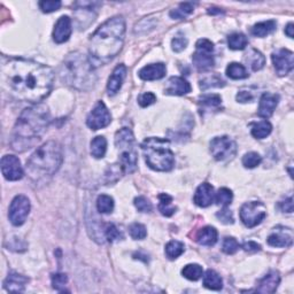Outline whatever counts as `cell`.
<instances>
[{
    "instance_id": "f546056e",
    "label": "cell",
    "mask_w": 294,
    "mask_h": 294,
    "mask_svg": "<svg viewBox=\"0 0 294 294\" xmlns=\"http://www.w3.org/2000/svg\"><path fill=\"white\" fill-rule=\"evenodd\" d=\"M271 131H273V125L270 124V122L264 120L253 124L252 136L256 139H264L270 135Z\"/></svg>"
},
{
    "instance_id": "c3c4849f",
    "label": "cell",
    "mask_w": 294,
    "mask_h": 294,
    "mask_svg": "<svg viewBox=\"0 0 294 294\" xmlns=\"http://www.w3.org/2000/svg\"><path fill=\"white\" fill-rule=\"evenodd\" d=\"M196 51L203 52V53L211 54L214 51V44L211 43L209 39H206V38L199 39L196 44Z\"/></svg>"
},
{
    "instance_id": "52a82bcc",
    "label": "cell",
    "mask_w": 294,
    "mask_h": 294,
    "mask_svg": "<svg viewBox=\"0 0 294 294\" xmlns=\"http://www.w3.org/2000/svg\"><path fill=\"white\" fill-rule=\"evenodd\" d=\"M115 146L121 152L120 163L124 173L131 174L137 169V151L135 137L129 128H122L115 133Z\"/></svg>"
},
{
    "instance_id": "9a60e30c",
    "label": "cell",
    "mask_w": 294,
    "mask_h": 294,
    "mask_svg": "<svg viewBox=\"0 0 294 294\" xmlns=\"http://www.w3.org/2000/svg\"><path fill=\"white\" fill-rule=\"evenodd\" d=\"M72 20L69 16L63 15L57 21L53 30V39L57 44H62L67 42L72 35Z\"/></svg>"
},
{
    "instance_id": "7c38bea8",
    "label": "cell",
    "mask_w": 294,
    "mask_h": 294,
    "mask_svg": "<svg viewBox=\"0 0 294 294\" xmlns=\"http://www.w3.org/2000/svg\"><path fill=\"white\" fill-rule=\"evenodd\" d=\"M275 69L279 76H285L293 70L294 67V57L293 52L286 50V48H281L276 52H274L271 55Z\"/></svg>"
},
{
    "instance_id": "4316f807",
    "label": "cell",
    "mask_w": 294,
    "mask_h": 294,
    "mask_svg": "<svg viewBox=\"0 0 294 294\" xmlns=\"http://www.w3.org/2000/svg\"><path fill=\"white\" fill-rule=\"evenodd\" d=\"M276 27H277L276 21L274 20L263 21V22H260V23H256L254 27H253L252 33L255 37H260V38H262V37L270 35L271 32L276 30Z\"/></svg>"
},
{
    "instance_id": "44dd1931",
    "label": "cell",
    "mask_w": 294,
    "mask_h": 294,
    "mask_svg": "<svg viewBox=\"0 0 294 294\" xmlns=\"http://www.w3.org/2000/svg\"><path fill=\"white\" fill-rule=\"evenodd\" d=\"M125 76L126 67L124 65H118L116 68L113 70V73H111V75L109 76L108 84H107V91H108L109 96L116 95V93L121 90Z\"/></svg>"
},
{
    "instance_id": "30bf717a",
    "label": "cell",
    "mask_w": 294,
    "mask_h": 294,
    "mask_svg": "<svg viewBox=\"0 0 294 294\" xmlns=\"http://www.w3.org/2000/svg\"><path fill=\"white\" fill-rule=\"evenodd\" d=\"M30 213V201L25 196H16L10 202L8 217L13 225L20 226L23 224Z\"/></svg>"
},
{
    "instance_id": "603a6c76",
    "label": "cell",
    "mask_w": 294,
    "mask_h": 294,
    "mask_svg": "<svg viewBox=\"0 0 294 294\" xmlns=\"http://www.w3.org/2000/svg\"><path fill=\"white\" fill-rule=\"evenodd\" d=\"M218 238L217 230L214 226H204L196 233V240L201 246H214Z\"/></svg>"
},
{
    "instance_id": "d590c367",
    "label": "cell",
    "mask_w": 294,
    "mask_h": 294,
    "mask_svg": "<svg viewBox=\"0 0 294 294\" xmlns=\"http://www.w3.org/2000/svg\"><path fill=\"white\" fill-rule=\"evenodd\" d=\"M97 209L101 214H109L114 209V200L110 196L101 195L97 199Z\"/></svg>"
},
{
    "instance_id": "3957f363",
    "label": "cell",
    "mask_w": 294,
    "mask_h": 294,
    "mask_svg": "<svg viewBox=\"0 0 294 294\" xmlns=\"http://www.w3.org/2000/svg\"><path fill=\"white\" fill-rule=\"evenodd\" d=\"M50 124V113L46 106L35 105L25 108L16 121L12 135V148L24 152L37 145Z\"/></svg>"
},
{
    "instance_id": "11a10c76",
    "label": "cell",
    "mask_w": 294,
    "mask_h": 294,
    "mask_svg": "<svg viewBox=\"0 0 294 294\" xmlns=\"http://www.w3.org/2000/svg\"><path fill=\"white\" fill-rule=\"evenodd\" d=\"M293 30H294L293 23H289L285 28V35L290 37V38H293Z\"/></svg>"
},
{
    "instance_id": "1f68e13d",
    "label": "cell",
    "mask_w": 294,
    "mask_h": 294,
    "mask_svg": "<svg viewBox=\"0 0 294 294\" xmlns=\"http://www.w3.org/2000/svg\"><path fill=\"white\" fill-rule=\"evenodd\" d=\"M193 9H195V5L192 2L180 3L177 8L171 10L170 17L174 20H183V18L188 17L190 14L193 13Z\"/></svg>"
},
{
    "instance_id": "d4e9b609",
    "label": "cell",
    "mask_w": 294,
    "mask_h": 294,
    "mask_svg": "<svg viewBox=\"0 0 294 294\" xmlns=\"http://www.w3.org/2000/svg\"><path fill=\"white\" fill-rule=\"evenodd\" d=\"M245 61H246L249 67H251L252 70L254 72H258V70H261L264 65H266V58L261 53V52L255 50V48H252L251 51L248 52L245 57Z\"/></svg>"
},
{
    "instance_id": "4fadbf2b",
    "label": "cell",
    "mask_w": 294,
    "mask_h": 294,
    "mask_svg": "<svg viewBox=\"0 0 294 294\" xmlns=\"http://www.w3.org/2000/svg\"><path fill=\"white\" fill-rule=\"evenodd\" d=\"M1 173L7 181H18L23 177L24 171L20 160L15 155H5L1 159Z\"/></svg>"
},
{
    "instance_id": "8992f818",
    "label": "cell",
    "mask_w": 294,
    "mask_h": 294,
    "mask_svg": "<svg viewBox=\"0 0 294 294\" xmlns=\"http://www.w3.org/2000/svg\"><path fill=\"white\" fill-rule=\"evenodd\" d=\"M147 166L156 171H169L175 166V155L168 139L150 137L141 143Z\"/></svg>"
},
{
    "instance_id": "cb8c5ba5",
    "label": "cell",
    "mask_w": 294,
    "mask_h": 294,
    "mask_svg": "<svg viewBox=\"0 0 294 294\" xmlns=\"http://www.w3.org/2000/svg\"><path fill=\"white\" fill-rule=\"evenodd\" d=\"M193 63L199 70H208L213 68L215 65L214 57L209 53H203V52L196 51L192 57Z\"/></svg>"
},
{
    "instance_id": "e575fe53",
    "label": "cell",
    "mask_w": 294,
    "mask_h": 294,
    "mask_svg": "<svg viewBox=\"0 0 294 294\" xmlns=\"http://www.w3.org/2000/svg\"><path fill=\"white\" fill-rule=\"evenodd\" d=\"M228 43H229V47L231 48V50L239 51V50H244V48L247 46L248 39L244 33L237 32L229 36Z\"/></svg>"
},
{
    "instance_id": "ab89813d",
    "label": "cell",
    "mask_w": 294,
    "mask_h": 294,
    "mask_svg": "<svg viewBox=\"0 0 294 294\" xmlns=\"http://www.w3.org/2000/svg\"><path fill=\"white\" fill-rule=\"evenodd\" d=\"M261 162H262L261 155L256 153V152H249V153L245 154L243 158V165L245 168H248V169L255 168V167H258Z\"/></svg>"
},
{
    "instance_id": "277c9868",
    "label": "cell",
    "mask_w": 294,
    "mask_h": 294,
    "mask_svg": "<svg viewBox=\"0 0 294 294\" xmlns=\"http://www.w3.org/2000/svg\"><path fill=\"white\" fill-rule=\"evenodd\" d=\"M59 74L62 82L80 91L90 90L97 82L93 63L81 52H73L67 55Z\"/></svg>"
},
{
    "instance_id": "ffe728a7",
    "label": "cell",
    "mask_w": 294,
    "mask_h": 294,
    "mask_svg": "<svg viewBox=\"0 0 294 294\" xmlns=\"http://www.w3.org/2000/svg\"><path fill=\"white\" fill-rule=\"evenodd\" d=\"M279 283H281V276H279L278 271H270L264 276L261 281L259 282L256 292L264 293V294H271L276 292Z\"/></svg>"
},
{
    "instance_id": "83f0119b",
    "label": "cell",
    "mask_w": 294,
    "mask_h": 294,
    "mask_svg": "<svg viewBox=\"0 0 294 294\" xmlns=\"http://www.w3.org/2000/svg\"><path fill=\"white\" fill-rule=\"evenodd\" d=\"M107 151V140L105 137L98 136L91 141V154L96 159H102Z\"/></svg>"
},
{
    "instance_id": "681fc988",
    "label": "cell",
    "mask_w": 294,
    "mask_h": 294,
    "mask_svg": "<svg viewBox=\"0 0 294 294\" xmlns=\"http://www.w3.org/2000/svg\"><path fill=\"white\" fill-rule=\"evenodd\" d=\"M156 101V97L154 93L152 92H145L139 97L138 102L141 107H147L151 106L152 103H154Z\"/></svg>"
},
{
    "instance_id": "f6af8a7d",
    "label": "cell",
    "mask_w": 294,
    "mask_h": 294,
    "mask_svg": "<svg viewBox=\"0 0 294 294\" xmlns=\"http://www.w3.org/2000/svg\"><path fill=\"white\" fill-rule=\"evenodd\" d=\"M188 38H186L184 35H182V33H178V35L175 36L173 40H171V47H173V50L175 52H182L185 50L186 46H188Z\"/></svg>"
},
{
    "instance_id": "2e32d148",
    "label": "cell",
    "mask_w": 294,
    "mask_h": 294,
    "mask_svg": "<svg viewBox=\"0 0 294 294\" xmlns=\"http://www.w3.org/2000/svg\"><path fill=\"white\" fill-rule=\"evenodd\" d=\"M279 102V96L274 93L266 92L263 93L261 99H260L258 114L260 117L268 118L274 114L275 109Z\"/></svg>"
},
{
    "instance_id": "ba28073f",
    "label": "cell",
    "mask_w": 294,
    "mask_h": 294,
    "mask_svg": "<svg viewBox=\"0 0 294 294\" xmlns=\"http://www.w3.org/2000/svg\"><path fill=\"white\" fill-rule=\"evenodd\" d=\"M266 216V206L260 201L246 202L240 208V219L247 228H254L259 225Z\"/></svg>"
},
{
    "instance_id": "f35d334b",
    "label": "cell",
    "mask_w": 294,
    "mask_h": 294,
    "mask_svg": "<svg viewBox=\"0 0 294 294\" xmlns=\"http://www.w3.org/2000/svg\"><path fill=\"white\" fill-rule=\"evenodd\" d=\"M224 85V81L217 75L208 76L200 82V88H201L202 90H207V89L210 88H223Z\"/></svg>"
},
{
    "instance_id": "6da1fadb",
    "label": "cell",
    "mask_w": 294,
    "mask_h": 294,
    "mask_svg": "<svg viewBox=\"0 0 294 294\" xmlns=\"http://www.w3.org/2000/svg\"><path fill=\"white\" fill-rule=\"evenodd\" d=\"M3 88L21 101L40 102L50 95L54 73L50 67L27 59H8L1 65Z\"/></svg>"
},
{
    "instance_id": "484cf974",
    "label": "cell",
    "mask_w": 294,
    "mask_h": 294,
    "mask_svg": "<svg viewBox=\"0 0 294 294\" xmlns=\"http://www.w3.org/2000/svg\"><path fill=\"white\" fill-rule=\"evenodd\" d=\"M203 286L213 291H219L223 288V281L216 271L209 269L203 275Z\"/></svg>"
},
{
    "instance_id": "8d00e7d4",
    "label": "cell",
    "mask_w": 294,
    "mask_h": 294,
    "mask_svg": "<svg viewBox=\"0 0 294 294\" xmlns=\"http://www.w3.org/2000/svg\"><path fill=\"white\" fill-rule=\"evenodd\" d=\"M200 105H201L203 108L211 109V108H218L222 103L221 97L217 95H208L203 96L201 99H200Z\"/></svg>"
},
{
    "instance_id": "9c48e42d",
    "label": "cell",
    "mask_w": 294,
    "mask_h": 294,
    "mask_svg": "<svg viewBox=\"0 0 294 294\" xmlns=\"http://www.w3.org/2000/svg\"><path fill=\"white\" fill-rule=\"evenodd\" d=\"M210 152L217 161L231 160L237 153V144L228 136L215 137L210 141Z\"/></svg>"
},
{
    "instance_id": "7dc6e473",
    "label": "cell",
    "mask_w": 294,
    "mask_h": 294,
    "mask_svg": "<svg viewBox=\"0 0 294 294\" xmlns=\"http://www.w3.org/2000/svg\"><path fill=\"white\" fill-rule=\"evenodd\" d=\"M135 206L141 213H151L152 209H153V206H152L150 200L145 198V196H137L135 199Z\"/></svg>"
},
{
    "instance_id": "7402d4cb",
    "label": "cell",
    "mask_w": 294,
    "mask_h": 294,
    "mask_svg": "<svg viewBox=\"0 0 294 294\" xmlns=\"http://www.w3.org/2000/svg\"><path fill=\"white\" fill-rule=\"evenodd\" d=\"M29 278L17 273H10L3 282V288L8 292H23Z\"/></svg>"
},
{
    "instance_id": "60d3db41",
    "label": "cell",
    "mask_w": 294,
    "mask_h": 294,
    "mask_svg": "<svg viewBox=\"0 0 294 294\" xmlns=\"http://www.w3.org/2000/svg\"><path fill=\"white\" fill-rule=\"evenodd\" d=\"M129 233L132 239L135 240H143L147 236L146 228H145V225L140 224V223H132L129 226Z\"/></svg>"
},
{
    "instance_id": "ac0fdd59",
    "label": "cell",
    "mask_w": 294,
    "mask_h": 294,
    "mask_svg": "<svg viewBox=\"0 0 294 294\" xmlns=\"http://www.w3.org/2000/svg\"><path fill=\"white\" fill-rule=\"evenodd\" d=\"M214 188L209 183H202L201 185H199V188L196 189L195 193V198H193L196 206L202 208L210 206L214 202Z\"/></svg>"
},
{
    "instance_id": "5b68a950",
    "label": "cell",
    "mask_w": 294,
    "mask_h": 294,
    "mask_svg": "<svg viewBox=\"0 0 294 294\" xmlns=\"http://www.w3.org/2000/svg\"><path fill=\"white\" fill-rule=\"evenodd\" d=\"M62 148L50 140L37 148L27 161V171L32 181L40 182L53 176L62 165Z\"/></svg>"
},
{
    "instance_id": "5bb4252c",
    "label": "cell",
    "mask_w": 294,
    "mask_h": 294,
    "mask_svg": "<svg viewBox=\"0 0 294 294\" xmlns=\"http://www.w3.org/2000/svg\"><path fill=\"white\" fill-rule=\"evenodd\" d=\"M268 244L273 247H289L293 244V231L292 229L285 226H276L273 232L268 237Z\"/></svg>"
},
{
    "instance_id": "d6a6232c",
    "label": "cell",
    "mask_w": 294,
    "mask_h": 294,
    "mask_svg": "<svg viewBox=\"0 0 294 294\" xmlns=\"http://www.w3.org/2000/svg\"><path fill=\"white\" fill-rule=\"evenodd\" d=\"M182 275H183L186 279H189V281L196 282L202 277V275H203L202 267L199 266V264H196V263L188 264V266H185L183 268V270H182Z\"/></svg>"
},
{
    "instance_id": "9f6ffc18",
    "label": "cell",
    "mask_w": 294,
    "mask_h": 294,
    "mask_svg": "<svg viewBox=\"0 0 294 294\" xmlns=\"http://www.w3.org/2000/svg\"><path fill=\"white\" fill-rule=\"evenodd\" d=\"M208 13L209 14H219V13H222V10L218 9V8H210V9H208Z\"/></svg>"
},
{
    "instance_id": "836d02e7",
    "label": "cell",
    "mask_w": 294,
    "mask_h": 294,
    "mask_svg": "<svg viewBox=\"0 0 294 294\" xmlns=\"http://www.w3.org/2000/svg\"><path fill=\"white\" fill-rule=\"evenodd\" d=\"M184 251H185L184 244L181 243V241H177V240L169 241V243L166 245V249H165L167 258L170 259V260L177 259L178 256H181L182 254H183Z\"/></svg>"
},
{
    "instance_id": "e0dca14e",
    "label": "cell",
    "mask_w": 294,
    "mask_h": 294,
    "mask_svg": "<svg viewBox=\"0 0 294 294\" xmlns=\"http://www.w3.org/2000/svg\"><path fill=\"white\" fill-rule=\"evenodd\" d=\"M191 92V85L183 77H170L166 84L165 93L170 96H184Z\"/></svg>"
},
{
    "instance_id": "4dcf8cb0",
    "label": "cell",
    "mask_w": 294,
    "mask_h": 294,
    "mask_svg": "<svg viewBox=\"0 0 294 294\" xmlns=\"http://www.w3.org/2000/svg\"><path fill=\"white\" fill-rule=\"evenodd\" d=\"M226 75L232 78V80H244V78L248 77V73L245 66L241 65V63L232 62L226 68Z\"/></svg>"
},
{
    "instance_id": "f907efd6",
    "label": "cell",
    "mask_w": 294,
    "mask_h": 294,
    "mask_svg": "<svg viewBox=\"0 0 294 294\" xmlns=\"http://www.w3.org/2000/svg\"><path fill=\"white\" fill-rule=\"evenodd\" d=\"M217 218L221 221L222 223H224V224H232L233 223V214L231 210L226 209V208H224V209L219 210L218 213L216 214Z\"/></svg>"
},
{
    "instance_id": "b9f144b4",
    "label": "cell",
    "mask_w": 294,
    "mask_h": 294,
    "mask_svg": "<svg viewBox=\"0 0 294 294\" xmlns=\"http://www.w3.org/2000/svg\"><path fill=\"white\" fill-rule=\"evenodd\" d=\"M68 283V277L65 274H54L52 275V285L53 289L57 290L59 292L65 291V288Z\"/></svg>"
},
{
    "instance_id": "d6986e66",
    "label": "cell",
    "mask_w": 294,
    "mask_h": 294,
    "mask_svg": "<svg viewBox=\"0 0 294 294\" xmlns=\"http://www.w3.org/2000/svg\"><path fill=\"white\" fill-rule=\"evenodd\" d=\"M166 72L167 68L165 63H151V65L143 67L138 72V75L144 81H156L165 77Z\"/></svg>"
},
{
    "instance_id": "f1b7e54d",
    "label": "cell",
    "mask_w": 294,
    "mask_h": 294,
    "mask_svg": "<svg viewBox=\"0 0 294 294\" xmlns=\"http://www.w3.org/2000/svg\"><path fill=\"white\" fill-rule=\"evenodd\" d=\"M160 203H159V210L163 216L169 217L171 215L175 214L177 208L173 204V198L167 193H162V195L159 196Z\"/></svg>"
},
{
    "instance_id": "74e56055",
    "label": "cell",
    "mask_w": 294,
    "mask_h": 294,
    "mask_svg": "<svg viewBox=\"0 0 294 294\" xmlns=\"http://www.w3.org/2000/svg\"><path fill=\"white\" fill-rule=\"evenodd\" d=\"M233 199V193L231 190L223 188L219 189L218 192L215 195V201L217 204H221V206H228V204L231 203Z\"/></svg>"
},
{
    "instance_id": "816d5d0a",
    "label": "cell",
    "mask_w": 294,
    "mask_h": 294,
    "mask_svg": "<svg viewBox=\"0 0 294 294\" xmlns=\"http://www.w3.org/2000/svg\"><path fill=\"white\" fill-rule=\"evenodd\" d=\"M237 100L239 102H251L254 100V96L249 90H240L237 95Z\"/></svg>"
},
{
    "instance_id": "bcb514c9",
    "label": "cell",
    "mask_w": 294,
    "mask_h": 294,
    "mask_svg": "<svg viewBox=\"0 0 294 294\" xmlns=\"http://www.w3.org/2000/svg\"><path fill=\"white\" fill-rule=\"evenodd\" d=\"M61 7V1L59 0H44V1L39 2V8L43 10L44 13H52L58 10Z\"/></svg>"
},
{
    "instance_id": "7a4b0ae2",
    "label": "cell",
    "mask_w": 294,
    "mask_h": 294,
    "mask_svg": "<svg viewBox=\"0 0 294 294\" xmlns=\"http://www.w3.org/2000/svg\"><path fill=\"white\" fill-rule=\"evenodd\" d=\"M125 20L114 16L97 29L90 39V54L93 65H106L120 53L124 43Z\"/></svg>"
},
{
    "instance_id": "ee69618b",
    "label": "cell",
    "mask_w": 294,
    "mask_h": 294,
    "mask_svg": "<svg viewBox=\"0 0 294 294\" xmlns=\"http://www.w3.org/2000/svg\"><path fill=\"white\" fill-rule=\"evenodd\" d=\"M239 248V244L238 241L234 239L233 237H226L224 240H223V245H222V251L225 253V254L231 255L234 254Z\"/></svg>"
},
{
    "instance_id": "7bdbcfd3",
    "label": "cell",
    "mask_w": 294,
    "mask_h": 294,
    "mask_svg": "<svg viewBox=\"0 0 294 294\" xmlns=\"http://www.w3.org/2000/svg\"><path fill=\"white\" fill-rule=\"evenodd\" d=\"M103 234H105V238L107 239V241H109V243H113V241L118 240L120 238H122L120 230H118L116 228V225L113 224V223H109V224L106 225Z\"/></svg>"
},
{
    "instance_id": "db71d44e",
    "label": "cell",
    "mask_w": 294,
    "mask_h": 294,
    "mask_svg": "<svg viewBox=\"0 0 294 294\" xmlns=\"http://www.w3.org/2000/svg\"><path fill=\"white\" fill-rule=\"evenodd\" d=\"M243 248L249 253H255V252L261 251V246H260L258 243H255V241H247V243H245L243 245Z\"/></svg>"
},
{
    "instance_id": "f5cc1de1",
    "label": "cell",
    "mask_w": 294,
    "mask_h": 294,
    "mask_svg": "<svg viewBox=\"0 0 294 294\" xmlns=\"http://www.w3.org/2000/svg\"><path fill=\"white\" fill-rule=\"evenodd\" d=\"M279 207H281V209L284 211V213H292V211H293V199H292V196H290V198L286 199L285 201L279 203Z\"/></svg>"
},
{
    "instance_id": "8fae6325",
    "label": "cell",
    "mask_w": 294,
    "mask_h": 294,
    "mask_svg": "<svg viewBox=\"0 0 294 294\" xmlns=\"http://www.w3.org/2000/svg\"><path fill=\"white\" fill-rule=\"evenodd\" d=\"M111 122V115L109 113L105 103L102 101H98L90 114L88 115L87 124L92 130H99L106 128Z\"/></svg>"
}]
</instances>
